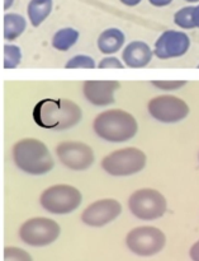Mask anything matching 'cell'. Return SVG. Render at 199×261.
Listing matches in <instances>:
<instances>
[{"label":"cell","instance_id":"obj_1","mask_svg":"<svg viewBox=\"0 0 199 261\" xmlns=\"http://www.w3.org/2000/svg\"><path fill=\"white\" fill-rule=\"evenodd\" d=\"M33 121L42 129L68 130L81 121L83 112L79 105L68 98H43L36 103Z\"/></svg>","mask_w":199,"mask_h":261},{"label":"cell","instance_id":"obj_2","mask_svg":"<svg viewBox=\"0 0 199 261\" xmlns=\"http://www.w3.org/2000/svg\"><path fill=\"white\" fill-rule=\"evenodd\" d=\"M13 162L24 173L41 176L51 172L55 167L47 145L36 138H24L13 145Z\"/></svg>","mask_w":199,"mask_h":261},{"label":"cell","instance_id":"obj_3","mask_svg":"<svg viewBox=\"0 0 199 261\" xmlns=\"http://www.w3.org/2000/svg\"><path fill=\"white\" fill-rule=\"evenodd\" d=\"M93 130L101 139L109 143H124L139 133V124L134 115L121 109H112L96 115Z\"/></svg>","mask_w":199,"mask_h":261},{"label":"cell","instance_id":"obj_4","mask_svg":"<svg viewBox=\"0 0 199 261\" xmlns=\"http://www.w3.org/2000/svg\"><path fill=\"white\" fill-rule=\"evenodd\" d=\"M147 157L144 150L136 147H127L114 150L102 160V168L108 175L116 177L136 175L146 167Z\"/></svg>","mask_w":199,"mask_h":261},{"label":"cell","instance_id":"obj_5","mask_svg":"<svg viewBox=\"0 0 199 261\" xmlns=\"http://www.w3.org/2000/svg\"><path fill=\"white\" fill-rule=\"evenodd\" d=\"M83 195L80 190L73 185H53L42 191L40 196V204L46 212L51 214H70L80 206Z\"/></svg>","mask_w":199,"mask_h":261},{"label":"cell","instance_id":"obj_6","mask_svg":"<svg viewBox=\"0 0 199 261\" xmlns=\"http://www.w3.org/2000/svg\"><path fill=\"white\" fill-rule=\"evenodd\" d=\"M128 208L137 219L156 221L168 212V201L156 189H139L129 196Z\"/></svg>","mask_w":199,"mask_h":261},{"label":"cell","instance_id":"obj_7","mask_svg":"<svg viewBox=\"0 0 199 261\" xmlns=\"http://www.w3.org/2000/svg\"><path fill=\"white\" fill-rule=\"evenodd\" d=\"M167 236L157 227L141 226L131 229L126 236V246L131 252L141 257H150L162 251Z\"/></svg>","mask_w":199,"mask_h":261},{"label":"cell","instance_id":"obj_8","mask_svg":"<svg viewBox=\"0 0 199 261\" xmlns=\"http://www.w3.org/2000/svg\"><path fill=\"white\" fill-rule=\"evenodd\" d=\"M61 228L56 221L45 217H36L25 221L19 228V237L25 245L45 247L58 239Z\"/></svg>","mask_w":199,"mask_h":261},{"label":"cell","instance_id":"obj_9","mask_svg":"<svg viewBox=\"0 0 199 261\" xmlns=\"http://www.w3.org/2000/svg\"><path fill=\"white\" fill-rule=\"evenodd\" d=\"M147 111L151 117L162 124H177L190 114L187 102L173 94H161L150 99Z\"/></svg>","mask_w":199,"mask_h":261},{"label":"cell","instance_id":"obj_10","mask_svg":"<svg viewBox=\"0 0 199 261\" xmlns=\"http://www.w3.org/2000/svg\"><path fill=\"white\" fill-rule=\"evenodd\" d=\"M58 161L71 171H85L95 161L94 150L90 145L76 140H66L56 147Z\"/></svg>","mask_w":199,"mask_h":261},{"label":"cell","instance_id":"obj_11","mask_svg":"<svg viewBox=\"0 0 199 261\" xmlns=\"http://www.w3.org/2000/svg\"><path fill=\"white\" fill-rule=\"evenodd\" d=\"M122 213V205L116 199H101L86 206L81 213V221L89 227H104L116 221Z\"/></svg>","mask_w":199,"mask_h":261},{"label":"cell","instance_id":"obj_12","mask_svg":"<svg viewBox=\"0 0 199 261\" xmlns=\"http://www.w3.org/2000/svg\"><path fill=\"white\" fill-rule=\"evenodd\" d=\"M190 48V38L183 31L169 30L160 35L155 42L154 55L160 60L184 56Z\"/></svg>","mask_w":199,"mask_h":261},{"label":"cell","instance_id":"obj_13","mask_svg":"<svg viewBox=\"0 0 199 261\" xmlns=\"http://www.w3.org/2000/svg\"><path fill=\"white\" fill-rule=\"evenodd\" d=\"M119 86L117 81H86L83 83V94L94 106H109L114 103V93Z\"/></svg>","mask_w":199,"mask_h":261},{"label":"cell","instance_id":"obj_14","mask_svg":"<svg viewBox=\"0 0 199 261\" xmlns=\"http://www.w3.org/2000/svg\"><path fill=\"white\" fill-rule=\"evenodd\" d=\"M154 56V50L144 41H132L124 47L122 59L128 68H145L149 65Z\"/></svg>","mask_w":199,"mask_h":261},{"label":"cell","instance_id":"obj_15","mask_svg":"<svg viewBox=\"0 0 199 261\" xmlns=\"http://www.w3.org/2000/svg\"><path fill=\"white\" fill-rule=\"evenodd\" d=\"M126 41V36L118 28H108L98 37V48L102 54H114L121 50Z\"/></svg>","mask_w":199,"mask_h":261},{"label":"cell","instance_id":"obj_16","mask_svg":"<svg viewBox=\"0 0 199 261\" xmlns=\"http://www.w3.org/2000/svg\"><path fill=\"white\" fill-rule=\"evenodd\" d=\"M53 8V0H30L27 7V14L33 27L42 24Z\"/></svg>","mask_w":199,"mask_h":261},{"label":"cell","instance_id":"obj_17","mask_svg":"<svg viewBox=\"0 0 199 261\" xmlns=\"http://www.w3.org/2000/svg\"><path fill=\"white\" fill-rule=\"evenodd\" d=\"M3 24H4L3 35L7 41H14L27 28L25 18L18 13H7L4 15V19H3Z\"/></svg>","mask_w":199,"mask_h":261},{"label":"cell","instance_id":"obj_18","mask_svg":"<svg viewBox=\"0 0 199 261\" xmlns=\"http://www.w3.org/2000/svg\"><path fill=\"white\" fill-rule=\"evenodd\" d=\"M79 32L75 28L65 27L58 30L52 37V46L57 51H68L78 42Z\"/></svg>","mask_w":199,"mask_h":261},{"label":"cell","instance_id":"obj_19","mask_svg":"<svg viewBox=\"0 0 199 261\" xmlns=\"http://www.w3.org/2000/svg\"><path fill=\"white\" fill-rule=\"evenodd\" d=\"M174 23L183 30H193L195 28L194 23V5L184 7L178 10L174 14Z\"/></svg>","mask_w":199,"mask_h":261},{"label":"cell","instance_id":"obj_20","mask_svg":"<svg viewBox=\"0 0 199 261\" xmlns=\"http://www.w3.org/2000/svg\"><path fill=\"white\" fill-rule=\"evenodd\" d=\"M22 61V51L19 46L5 45L4 46V61L3 66L4 69H14Z\"/></svg>","mask_w":199,"mask_h":261},{"label":"cell","instance_id":"obj_21","mask_svg":"<svg viewBox=\"0 0 199 261\" xmlns=\"http://www.w3.org/2000/svg\"><path fill=\"white\" fill-rule=\"evenodd\" d=\"M95 66L94 59L88 55H75L65 64L66 69H94Z\"/></svg>","mask_w":199,"mask_h":261},{"label":"cell","instance_id":"obj_22","mask_svg":"<svg viewBox=\"0 0 199 261\" xmlns=\"http://www.w3.org/2000/svg\"><path fill=\"white\" fill-rule=\"evenodd\" d=\"M4 261H33L32 256L20 247L7 246L4 249Z\"/></svg>","mask_w":199,"mask_h":261},{"label":"cell","instance_id":"obj_23","mask_svg":"<svg viewBox=\"0 0 199 261\" xmlns=\"http://www.w3.org/2000/svg\"><path fill=\"white\" fill-rule=\"evenodd\" d=\"M151 84L155 87V88L160 89V91L172 92V91H178V89L187 86V82L185 81H152Z\"/></svg>","mask_w":199,"mask_h":261},{"label":"cell","instance_id":"obj_24","mask_svg":"<svg viewBox=\"0 0 199 261\" xmlns=\"http://www.w3.org/2000/svg\"><path fill=\"white\" fill-rule=\"evenodd\" d=\"M99 69H108V68H113V69H123L124 64L122 63L119 59L114 58V56H109V58H104L102 59L101 63L98 64Z\"/></svg>","mask_w":199,"mask_h":261},{"label":"cell","instance_id":"obj_25","mask_svg":"<svg viewBox=\"0 0 199 261\" xmlns=\"http://www.w3.org/2000/svg\"><path fill=\"white\" fill-rule=\"evenodd\" d=\"M189 256L192 261H199V240L195 244H193V246L189 250Z\"/></svg>","mask_w":199,"mask_h":261},{"label":"cell","instance_id":"obj_26","mask_svg":"<svg viewBox=\"0 0 199 261\" xmlns=\"http://www.w3.org/2000/svg\"><path fill=\"white\" fill-rule=\"evenodd\" d=\"M173 0H149V3L154 7L157 8H162V7H167V5L172 4Z\"/></svg>","mask_w":199,"mask_h":261},{"label":"cell","instance_id":"obj_27","mask_svg":"<svg viewBox=\"0 0 199 261\" xmlns=\"http://www.w3.org/2000/svg\"><path fill=\"white\" fill-rule=\"evenodd\" d=\"M119 2H121L122 4L127 5V7H136V5H139L142 0H119Z\"/></svg>","mask_w":199,"mask_h":261},{"label":"cell","instance_id":"obj_28","mask_svg":"<svg viewBox=\"0 0 199 261\" xmlns=\"http://www.w3.org/2000/svg\"><path fill=\"white\" fill-rule=\"evenodd\" d=\"M194 23L195 28H199V5L194 7Z\"/></svg>","mask_w":199,"mask_h":261},{"label":"cell","instance_id":"obj_29","mask_svg":"<svg viewBox=\"0 0 199 261\" xmlns=\"http://www.w3.org/2000/svg\"><path fill=\"white\" fill-rule=\"evenodd\" d=\"M13 4H14V0H4V5H3V8H4V10H8L9 8H12Z\"/></svg>","mask_w":199,"mask_h":261},{"label":"cell","instance_id":"obj_30","mask_svg":"<svg viewBox=\"0 0 199 261\" xmlns=\"http://www.w3.org/2000/svg\"><path fill=\"white\" fill-rule=\"evenodd\" d=\"M185 2H188V3H198L199 0H185Z\"/></svg>","mask_w":199,"mask_h":261},{"label":"cell","instance_id":"obj_31","mask_svg":"<svg viewBox=\"0 0 199 261\" xmlns=\"http://www.w3.org/2000/svg\"><path fill=\"white\" fill-rule=\"evenodd\" d=\"M198 158H199V154H198Z\"/></svg>","mask_w":199,"mask_h":261}]
</instances>
